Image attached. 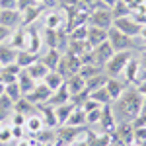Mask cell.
I'll return each instance as SVG.
<instances>
[{
  "mask_svg": "<svg viewBox=\"0 0 146 146\" xmlns=\"http://www.w3.org/2000/svg\"><path fill=\"white\" fill-rule=\"evenodd\" d=\"M45 41H47V47L49 49H56V29H47Z\"/></svg>",
  "mask_w": 146,
  "mask_h": 146,
  "instance_id": "obj_41",
  "label": "cell"
},
{
  "mask_svg": "<svg viewBox=\"0 0 146 146\" xmlns=\"http://www.w3.org/2000/svg\"><path fill=\"white\" fill-rule=\"evenodd\" d=\"M33 6H41L37 0H18V10L23 12L27 10V8H33Z\"/></svg>",
  "mask_w": 146,
  "mask_h": 146,
  "instance_id": "obj_44",
  "label": "cell"
},
{
  "mask_svg": "<svg viewBox=\"0 0 146 146\" xmlns=\"http://www.w3.org/2000/svg\"><path fill=\"white\" fill-rule=\"evenodd\" d=\"M105 82H107V74H105V72H103V74H98V76H94V78H90V80H86V92L92 94V92L98 90V88H103Z\"/></svg>",
  "mask_w": 146,
  "mask_h": 146,
  "instance_id": "obj_33",
  "label": "cell"
},
{
  "mask_svg": "<svg viewBox=\"0 0 146 146\" xmlns=\"http://www.w3.org/2000/svg\"><path fill=\"white\" fill-rule=\"evenodd\" d=\"M131 58H133V51H115L113 56L107 60V64L103 66V72H105L107 76L117 78V76L123 74L125 66H127V62H129Z\"/></svg>",
  "mask_w": 146,
  "mask_h": 146,
  "instance_id": "obj_2",
  "label": "cell"
},
{
  "mask_svg": "<svg viewBox=\"0 0 146 146\" xmlns=\"http://www.w3.org/2000/svg\"><path fill=\"white\" fill-rule=\"evenodd\" d=\"M140 113H144V115H146V98H144V101H142V109H140Z\"/></svg>",
  "mask_w": 146,
  "mask_h": 146,
  "instance_id": "obj_55",
  "label": "cell"
},
{
  "mask_svg": "<svg viewBox=\"0 0 146 146\" xmlns=\"http://www.w3.org/2000/svg\"><path fill=\"white\" fill-rule=\"evenodd\" d=\"M43 47V37L39 35V31L31 27V29H25V51H31L35 55H39Z\"/></svg>",
  "mask_w": 146,
  "mask_h": 146,
  "instance_id": "obj_12",
  "label": "cell"
},
{
  "mask_svg": "<svg viewBox=\"0 0 146 146\" xmlns=\"http://www.w3.org/2000/svg\"><path fill=\"white\" fill-rule=\"evenodd\" d=\"M101 131H103V135H111L113 131H115V111H113V105H101V113H100V123Z\"/></svg>",
  "mask_w": 146,
  "mask_h": 146,
  "instance_id": "obj_7",
  "label": "cell"
},
{
  "mask_svg": "<svg viewBox=\"0 0 146 146\" xmlns=\"http://www.w3.org/2000/svg\"><path fill=\"white\" fill-rule=\"evenodd\" d=\"M86 41L90 43L92 49L101 45L103 41H107V29H100V27L88 25V37H86Z\"/></svg>",
  "mask_w": 146,
  "mask_h": 146,
  "instance_id": "obj_16",
  "label": "cell"
},
{
  "mask_svg": "<svg viewBox=\"0 0 146 146\" xmlns=\"http://www.w3.org/2000/svg\"><path fill=\"white\" fill-rule=\"evenodd\" d=\"M113 27H117L121 33L129 35V37H138L140 31H142V25L136 22L135 18H129V16H125V18H117V20L113 22Z\"/></svg>",
  "mask_w": 146,
  "mask_h": 146,
  "instance_id": "obj_5",
  "label": "cell"
},
{
  "mask_svg": "<svg viewBox=\"0 0 146 146\" xmlns=\"http://www.w3.org/2000/svg\"><path fill=\"white\" fill-rule=\"evenodd\" d=\"M113 22H115V18H113V14L109 8H96V10L90 12V16H88V25H94V27H100V29H109L113 27Z\"/></svg>",
  "mask_w": 146,
  "mask_h": 146,
  "instance_id": "obj_4",
  "label": "cell"
},
{
  "mask_svg": "<svg viewBox=\"0 0 146 146\" xmlns=\"http://www.w3.org/2000/svg\"><path fill=\"white\" fill-rule=\"evenodd\" d=\"M43 6H33V8H27V10L22 12V25L23 27H27L29 23H35L39 20V16L43 14Z\"/></svg>",
  "mask_w": 146,
  "mask_h": 146,
  "instance_id": "obj_25",
  "label": "cell"
},
{
  "mask_svg": "<svg viewBox=\"0 0 146 146\" xmlns=\"http://www.w3.org/2000/svg\"><path fill=\"white\" fill-rule=\"evenodd\" d=\"M127 88V84H123L119 78H113V76H107V82H105V90L109 92V96H111V100H119L121 98V94L125 92Z\"/></svg>",
  "mask_w": 146,
  "mask_h": 146,
  "instance_id": "obj_17",
  "label": "cell"
},
{
  "mask_svg": "<svg viewBox=\"0 0 146 146\" xmlns=\"http://www.w3.org/2000/svg\"><path fill=\"white\" fill-rule=\"evenodd\" d=\"M0 107H2V109H8V111L14 109V101L6 96V92H4V96H0Z\"/></svg>",
  "mask_w": 146,
  "mask_h": 146,
  "instance_id": "obj_46",
  "label": "cell"
},
{
  "mask_svg": "<svg viewBox=\"0 0 146 146\" xmlns=\"http://www.w3.org/2000/svg\"><path fill=\"white\" fill-rule=\"evenodd\" d=\"M133 127H135V125H133ZM135 142L136 144L146 142V127H135Z\"/></svg>",
  "mask_w": 146,
  "mask_h": 146,
  "instance_id": "obj_42",
  "label": "cell"
},
{
  "mask_svg": "<svg viewBox=\"0 0 146 146\" xmlns=\"http://www.w3.org/2000/svg\"><path fill=\"white\" fill-rule=\"evenodd\" d=\"M37 58H39V55H35L31 51H25V49H20L18 51V56H16V64L22 68V70H25V68L31 66Z\"/></svg>",
  "mask_w": 146,
  "mask_h": 146,
  "instance_id": "obj_23",
  "label": "cell"
},
{
  "mask_svg": "<svg viewBox=\"0 0 146 146\" xmlns=\"http://www.w3.org/2000/svg\"><path fill=\"white\" fill-rule=\"evenodd\" d=\"M88 37V23H80L76 27H72L68 31V39H76V41H86Z\"/></svg>",
  "mask_w": 146,
  "mask_h": 146,
  "instance_id": "obj_35",
  "label": "cell"
},
{
  "mask_svg": "<svg viewBox=\"0 0 146 146\" xmlns=\"http://www.w3.org/2000/svg\"><path fill=\"white\" fill-rule=\"evenodd\" d=\"M107 41L111 43L113 51H133L136 47V37H129V35L121 33L117 27L107 29Z\"/></svg>",
  "mask_w": 146,
  "mask_h": 146,
  "instance_id": "obj_3",
  "label": "cell"
},
{
  "mask_svg": "<svg viewBox=\"0 0 146 146\" xmlns=\"http://www.w3.org/2000/svg\"><path fill=\"white\" fill-rule=\"evenodd\" d=\"M66 125L68 127H80V129L86 127V111H84L82 107H76V105H74V109L70 113Z\"/></svg>",
  "mask_w": 146,
  "mask_h": 146,
  "instance_id": "obj_28",
  "label": "cell"
},
{
  "mask_svg": "<svg viewBox=\"0 0 146 146\" xmlns=\"http://www.w3.org/2000/svg\"><path fill=\"white\" fill-rule=\"evenodd\" d=\"M27 72H29V76L35 80V82H43V78L47 76V72H49V68H47V64L41 60V58H37L33 64L29 68H25Z\"/></svg>",
  "mask_w": 146,
  "mask_h": 146,
  "instance_id": "obj_21",
  "label": "cell"
},
{
  "mask_svg": "<svg viewBox=\"0 0 146 146\" xmlns=\"http://www.w3.org/2000/svg\"><path fill=\"white\" fill-rule=\"evenodd\" d=\"M0 10H18V0H0Z\"/></svg>",
  "mask_w": 146,
  "mask_h": 146,
  "instance_id": "obj_45",
  "label": "cell"
},
{
  "mask_svg": "<svg viewBox=\"0 0 146 146\" xmlns=\"http://www.w3.org/2000/svg\"><path fill=\"white\" fill-rule=\"evenodd\" d=\"M25 115H20V113H16L14 111V117H12V125H20V127H23L25 125Z\"/></svg>",
  "mask_w": 146,
  "mask_h": 146,
  "instance_id": "obj_48",
  "label": "cell"
},
{
  "mask_svg": "<svg viewBox=\"0 0 146 146\" xmlns=\"http://www.w3.org/2000/svg\"><path fill=\"white\" fill-rule=\"evenodd\" d=\"M8 117H10V111H8V109H2V107H0V123H4V121H6Z\"/></svg>",
  "mask_w": 146,
  "mask_h": 146,
  "instance_id": "obj_52",
  "label": "cell"
},
{
  "mask_svg": "<svg viewBox=\"0 0 146 146\" xmlns=\"http://www.w3.org/2000/svg\"><path fill=\"white\" fill-rule=\"evenodd\" d=\"M111 14H113L115 20H117V18H125V16L131 14V6H129L125 0H117V4L111 8Z\"/></svg>",
  "mask_w": 146,
  "mask_h": 146,
  "instance_id": "obj_36",
  "label": "cell"
},
{
  "mask_svg": "<svg viewBox=\"0 0 146 146\" xmlns=\"http://www.w3.org/2000/svg\"><path fill=\"white\" fill-rule=\"evenodd\" d=\"M10 37H12V43H10V45H14L18 51H20V49H25V29L18 27Z\"/></svg>",
  "mask_w": 146,
  "mask_h": 146,
  "instance_id": "obj_37",
  "label": "cell"
},
{
  "mask_svg": "<svg viewBox=\"0 0 146 146\" xmlns=\"http://www.w3.org/2000/svg\"><path fill=\"white\" fill-rule=\"evenodd\" d=\"M115 4H117V0H100V6H103V8H109V10H111Z\"/></svg>",
  "mask_w": 146,
  "mask_h": 146,
  "instance_id": "obj_50",
  "label": "cell"
},
{
  "mask_svg": "<svg viewBox=\"0 0 146 146\" xmlns=\"http://www.w3.org/2000/svg\"><path fill=\"white\" fill-rule=\"evenodd\" d=\"M64 84H66L68 92H70V98L86 90V80L82 78L80 74H72V76H68V78L64 80Z\"/></svg>",
  "mask_w": 146,
  "mask_h": 146,
  "instance_id": "obj_18",
  "label": "cell"
},
{
  "mask_svg": "<svg viewBox=\"0 0 146 146\" xmlns=\"http://www.w3.org/2000/svg\"><path fill=\"white\" fill-rule=\"evenodd\" d=\"M138 80H146V68H144V70H140V74H138ZM138 80H136V82H138Z\"/></svg>",
  "mask_w": 146,
  "mask_h": 146,
  "instance_id": "obj_53",
  "label": "cell"
},
{
  "mask_svg": "<svg viewBox=\"0 0 146 146\" xmlns=\"http://www.w3.org/2000/svg\"><path fill=\"white\" fill-rule=\"evenodd\" d=\"M90 98H92V100H96L100 105H109V103H113L109 92L105 90V86H103V88H98V90H94L90 94Z\"/></svg>",
  "mask_w": 146,
  "mask_h": 146,
  "instance_id": "obj_34",
  "label": "cell"
},
{
  "mask_svg": "<svg viewBox=\"0 0 146 146\" xmlns=\"http://www.w3.org/2000/svg\"><path fill=\"white\" fill-rule=\"evenodd\" d=\"M10 35H12V29L4 27V25H0V45L6 43V39H10Z\"/></svg>",
  "mask_w": 146,
  "mask_h": 146,
  "instance_id": "obj_47",
  "label": "cell"
},
{
  "mask_svg": "<svg viewBox=\"0 0 146 146\" xmlns=\"http://www.w3.org/2000/svg\"><path fill=\"white\" fill-rule=\"evenodd\" d=\"M92 53H94V62L98 64V66H105L107 64V60L113 56V47H111V43L109 41H103L101 45H98V47H94L92 49Z\"/></svg>",
  "mask_w": 146,
  "mask_h": 146,
  "instance_id": "obj_9",
  "label": "cell"
},
{
  "mask_svg": "<svg viewBox=\"0 0 146 146\" xmlns=\"http://www.w3.org/2000/svg\"><path fill=\"white\" fill-rule=\"evenodd\" d=\"M35 109H37V105H33L25 96H22L18 101H14V111L20 113V115H25V117H27V115L35 113Z\"/></svg>",
  "mask_w": 146,
  "mask_h": 146,
  "instance_id": "obj_27",
  "label": "cell"
},
{
  "mask_svg": "<svg viewBox=\"0 0 146 146\" xmlns=\"http://www.w3.org/2000/svg\"><path fill=\"white\" fill-rule=\"evenodd\" d=\"M113 136H115V140L119 142V144L123 146H133L135 144V127H133V123H121L115 127V131L111 133Z\"/></svg>",
  "mask_w": 146,
  "mask_h": 146,
  "instance_id": "obj_6",
  "label": "cell"
},
{
  "mask_svg": "<svg viewBox=\"0 0 146 146\" xmlns=\"http://www.w3.org/2000/svg\"><path fill=\"white\" fill-rule=\"evenodd\" d=\"M4 92H6V86H4V84L0 82V96H4Z\"/></svg>",
  "mask_w": 146,
  "mask_h": 146,
  "instance_id": "obj_54",
  "label": "cell"
},
{
  "mask_svg": "<svg viewBox=\"0 0 146 146\" xmlns=\"http://www.w3.org/2000/svg\"><path fill=\"white\" fill-rule=\"evenodd\" d=\"M43 23H45V29H66V12H47L45 18H43Z\"/></svg>",
  "mask_w": 146,
  "mask_h": 146,
  "instance_id": "obj_10",
  "label": "cell"
},
{
  "mask_svg": "<svg viewBox=\"0 0 146 146\" xmlns=\"http://www.w3.org/2000/svg\"><path fill=\"white\" fill-rule=\"evenodd\" d=\"M138 64H140V70H144L146 68V49L140 53V58H138Z\"/></svg>",
  "mask_w": 146,
  "mask_h": 146,
  "instance_id": "obj_51",
  "label": "cell"
},
{
  "mask_svg": "<svg viewBox=\"0 0 146 146\" xmlns=\"http://www.w3.org/2000/svg\"><path fill=\"white\" fill-rule=\"evenodd\" d=\"M51 94H53V90L47 86L45 82H37V86H35V88L29 92L25 98L31 101L33 105H41V103H47V101H49Z\"/></svg>",
  "mask_w": 146,
  "mask_h": 146,
  "instance_id": "obj_8",
  "label": "cell"
},
{
  "mask_svg": "<svg viewBox=\"0 0 146 146\" xmlns=\"http://www.w3.org/2000/svg\"><path fill=\"white\" fill-rule=\"evenodd\" d=\"M142 101H144V96H142L140 92L136 90V88H129V86H127L125 92L121 94V98L113 101V103H115L113 111H115V115L123 117L127 121H135L136 117L140 115Z\"/></svg>",
  "mask_w": 146,
  "mask_h": 146,
  "instance_id": "obj_1",
  "label": "cell"
},
{
  "mask_svg": "<svg viewBox=\"0 0 146 146\" xmlns=\"http://www.w3.org/2000/svg\"><path fill=\"white\" fill-rule=\"evenodd\" d=\"M16 56H18V49L14 45H8V43L0 45V66H6V64L16 62Z\"/></svg>",
  "mask_w": 146,
  "mask_h": 146,
  "instance_id": "obj_19",
  "label": "cell"
},
{
  "mask_svg": "<svg viewBox=\"0 0 146 146\" xmlns=\"http://www.w3.org/2000/svg\"><path fill=\"white\" fill-rule=\"evenodd\" d=\"M6 96H8L12 101H18L23 96L22 90H20V86H18V82H12V84H8V86H6Z\"/></svg>",
  "mask_w": 146,
  "mask_h": 146,
  "instance_id": "obj_38",
  "label": "cell"
},
{
  "mask_svg": "<svg viewBox=\"0 0 146 146\" xmlns=\"http://www.w3.org/2000/svg\"><path fill=\"white\" fill-rule=\"evenodd\" d=\"M136 90L146 98V80H138V82H136Z\"/></svg>",
  "mask_w": 146,
  "mask_h": 146,
  "instance_id": "obj_49",
  "label": "cell"
},
{
  "mask_svg": "<svg viewBox=\"0 0 146 146\" xmlns=\"http://www.w3.org/2000/svg\"><path fill=\"white\" fill-rule=\"evenodd\" d=\"M60 56H62V53L58 51V49H49L45 55H43V62L47 64V68L49 70H56V66H58V62H60Z\"/></svg>",
  "mask_w": 146,
  "mask_h": 146,
  "instance_id": "obj_29",
  "label": "cell"
},
{
  "mask_svg": "<svg viewBox=\"0 0 146 146\" xmlns=\"http://www.w3.org/2000/svg\"><path fill=\"white\" fill-rule=\"evenodd\" d=\"M10 140H14V136H12V127H0V146H6Z\"/></svg>",
  "mask_w": 146,
  "mask_h": 146,
  "instance_id": "obj_39",
  "label": "cell"
},
{
  "mask_svg": "<svg viewBox=\"0 0 146 146\" xmlns=\"http://www.w3.org/2000/svg\"><path fill=\"white\" fill-rule=\"evenodd\" d=\"M43 82H45L47 86L55 92V90H58V88L64 84V78H62V74H58L56 70H49V72H47V76L43 78Z\"/></svg>",
  "mask_w": 146,
  "mask_h": 146,
  "instance_id": "obj_31",
  "label": "cell"
},
{
  "mask_svg": "<svg viewBox=\"0 0 146 146\" xmlns=\"http://www.w3.org/2000/svg\"><path fill=\"white\" fill-rule=\"evenodd\" d=\"M25 133H29V135H37V133H41L43 129H45V123H43V117L39 115V111L31 113V115H27V119H25Z\"/></svg>",
  "mask_w": 146,
  "mask_h": 146,
  "instance_id": "obj_14",
  "label": "cell"
},
{
  "mask_svg": "<svg viewBox=\"0 0 146 146\" xmlns=\"http://www.w3.org/2000/svg\"><path fill=\"white\" fill-rule=\"evenodd\" d=\"M18 86H20V90H22L23 96H27V94L37 86V82L29 76V72H27V70H22V72L18 74Z\"/></svg>",
  "mask_w": 146,
  "mask_h": 146,
  "instance_id": "obj_24",
  "label": "cell"
},
{
  "mask_svg": "<svg viewBox=\"0 0 146 146\" xmlns=\"http://www.w3.org/2000/svg\"><path fill=\"white\" fill-rule=\"evenodd\" d=\"M22 72V68L18 66L16 62L12 64H6V66H0V82L4 86H8L12 82H18V74Z\"/></svg>",
  "mask_w": 146,
  "mask_h": 146,
  "instance_id": "obj_13",
  "label": "cell"
},
{
  "mask_svg": "<svg viewBox=\"0 0 146 146\" xmlns=\"http://www.w3.org/2000/svg\"><path fill=\"white\" fill-rule=\"evenodd\" d=\"M78 74L84 80H90V78H94V76H98V74H103V68L98 66V64H82L80 70H78Z\"/></svg>",
  "mask_w": 146,
  "mask_h": 146,
  "instance_id": "obj_32",
  "label": "cell"
},
{
  "mask_svg": "<svg viewBox=\"0 0 146 146\" xmlns=\"http://www.w3.org/2000/svg\"><path fill=\"white\" fill-rule=\"evenodd\" d=\"M88 51H92V47L88 41H76V39H68V49L66 53H72V55H78L82 56L84 53H88Z\"/></svg>",
  "mask_w": 146,
  "mask_h": 146,
  "instance_id": "obj_30",
  "label": "cell"
},
{
  "mask_svg": "<svg viewBox=\"0 0 146 146\" xmlns=\"http://www.w3.org/2000/svg\"><path fill=\"white\" fill-rule=\"evenodd\" d=\"M37 109H39V115L43 117V123H45L47 129H56V127H58V125H56V115H55V107H53V105L41 103V105H37Z\"/></svg>",
  "mask_w": 146,
  "mask_h": 146,
  "instance_id": "obj_15",
  "label": "cell"
},
{
  "mask_svg": "<svg viewBox=\"0 0 146 146\" xmlns=\"http://www.w3.org/2000/svg\"><path fill=\"white\" fill-rule=\"evenodd\" d=\"M125 74V80H127V84H135L136 80H138V74H140V64H138V60H136L135 56L127 62V66L123 70Z\"/></svg>",
  "mask_w": 146,
  "mask_h": 146,
  "instance_id": "obj_22",
  "label": "cell"
},
{
  "mask_svg": "<svg viewBox=\"0 0 146 146\" xmlns=\"http://www.w3.org/2000/svg\"><path fill=\"white\" fill-rule=\"evenodd\" d=\"M0 25L8 29L22 27V12L20 10H0Z\"/></svg>",
  "mask_w": 146,
  "mask_h": 146,
  "instance_id": "obj_11",
  "label": "cell"
},
{
  "mask_svg": "<svg viewBox=\"0 0 146 146\" xmlns=\"http://www.w3.org/2000/svg\"><path fill=\"white\" fill-rule=\"evenodd\" d=\"M100 113H101V107L94 109V111H88L86 113V125H98L100 123Z\"/></svg>",
  "mask_w": 146,
  "mask_h": 146,
  "instance_id": "obj_40",
  "label": "cell"
},
{
  "mask_svg": "<svg viewBox=\"0 0 146 146\" xmlns=\"http://www.w3.org/2000/svg\"><path fill=\"white\" fill-rule=\"evenodd\" d=\"M70 101V92H68L66 84H62L58 90H55L53 94H51V98H49V105H53V107H56V105H62V103H68Z\"/></svg>",
  "mask_w": 146,
  "mask_h": 146,
  "instance_id": "obj_20",
  "label": "cell"
},
{
  "mask_svg": "<svg viewBox=\"0 0 146 146\" xmlns=\"http://www.w3.org/2000/svg\"><path fill=\"white\" fill-rule=\"evenodd\" d=\"M80 107H82L84 111L88 113V111H94V109H100L101 105H100V103H98V101H96V100H92V98H88V100L84 101V103H82Z\"/></svg>",
  "mask_w": 146,
  "mask_h": 146,
  "instance_id": "obj_43",
  "label": "cell"
},
{
  "mask_svg": "<svg viewBox=\"0 0 146 146\" xmlns=\"http://www.w3.org/2000/svg\"><path fill=\"white\" fill-rule=\"evenodd\" d=\"M74 109V103H62V105H56L55 107V115H56V125L58 127H62V125H66L68 117H70V113Z\"/></svg>",
  "mask_w": 146,
  "mask_h": 146,
  "instance_id": "obj_26",
  "label": "cell"
}]
</instances>
